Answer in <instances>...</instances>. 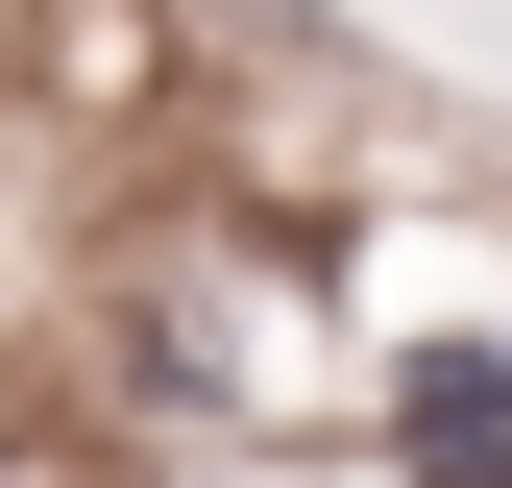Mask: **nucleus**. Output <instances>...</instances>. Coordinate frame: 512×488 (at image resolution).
Wrapping results in <instances>:
<instances>
[{"label":"nucleus","mask_w":512,"mask_h":488,"mask_svg":"<svg viewBox=\"0 0 512 488\" xmlns=\"http://www.w3.org/2000/svg\"><path fill=\"white\" fill-rule=\"evenodd\" d=\"M269 488H366V464H269Z\"/></svg>","instance_id":"f257e3e1"}]
</instances>
